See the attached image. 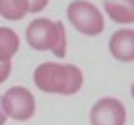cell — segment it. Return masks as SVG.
<instances>
[{"label": "cell", "instance_id": "6da1fadb", "mask_svg": "<svg viewBox=\"0 0 134 125\" xmlns=\"http://www.w3.org/2000/svg\"><path fill=\"white\" fill-rule=\"evenodd\" d=\"M37 89L47 93L74 95L82 89L84 75L77 65L44 62L34 72Z\"/></svg>", "mask_w": 134, "mask_h": 125}, {"label": "cell", "instance_id": "7a4b0ae2", "mask_svg": "<svg viewBox=\"0 0 134 125\" xmlns=\"http://www.w3.org/2000/svg\"><path fill=\"white\" fill-rule=\"evenodd\" d=\"M25 40L34 50H52L57 58L65 57L67 37L62 22H52L49 18H35L25 30Z\"/></svg>", "mask_w": 134, "mask_h": 125}, {"label": "cell", "instance_id": "3957f363", "mask_svg": "<svg viewBox=\"0 0 134 125\" xmlns=\"http://www.w3.org/2000/svg\"><path fill=\"white\" fill-rule=\"evenodd\" d=\"M67 18L84 35H99L104 30V17L99 8L87 0H74L67 7Z\"/></svg>", "mask_w": 134, "mask_h": 125}, {"label": "cell", "instance_id": "277c9868", "mask_svg": "<svg viewBox=\"0 0 134 125\" xmlns=\"http://www.w3.org/2000/svg\"><path fill=\"white\" fill-rule=\"evenodd\" d=\"M2 112L14 120H29L35 114V98L25 87H12L0 98Z\"/></svg>", "mask_w": 134, "mask_h": 125}, {"label": "cell", "instance_id": "5b68a950", "mask_svg": "<svg viewBox=\"0 0 134 125\" xmlns=\"http://www.w3.org/2000/svg\"><path fill=\"white\" fill-rule=\"evenodd\" d=\"M91 125H124L126 107L121 100L106 97L91 108Z\"/></svg>", "mask_w": 134, "mask_h": 125}, {"label": "cell", "instance_id": "8992f818", "mask_svg": "<svg viewBox=\"0 0 134 125\" xmlns=\"http://www.w3.org/2000/svg\"><path fill=\"white\" fill-rule=\"evenodd\" d=\"M109 50L112 57L119 62H132L134 60V32L131 28L117 30L112 33L109 40Z\"/></svg>", "mask_w": 134, "mask_h": 125}, {"label": "cell", "instance_id": "52a82bcc", "mask_svg": "<svg viewBox=\"0 0 134 125\" xmlns=\"http://www.w3.org/2000/svg\"><path fill=\"white\" fill-rule=\"evenodd\" d=\"M104 8L109 18L117 23L134 22V2L132 0H104Z\"/></svg>", "mask_w": 134, "mask_h": 125}, {"label": "cell", "instance_id": "ba28073f", "mask_svg": "<svg viewBox=\"0 0 134 125\" xmlns=\"http://www.w3.org/2000/svg\"><path fill=\"white\" fill-rule=\"evenodd\" d=\"M20 45L19 35L8 27H0V62H10Z\"/></svg>", "mask_w": 134, "mask_h": 125}, {"label": "cell", "instance_id": "9c48e42d", "mask_svg": "<svg viewBox=\"0 0 134 125\" xmlns=\"http://www.w3.org/2000/svg\"><path fill=\"white\" fill-rule=\"evenodd\" d=\"M29 12L27 0H0V15L7 20H20Z\"/></svg>", "mask_w": 134, "mask_h": 125}, {"label": "cell", "instance_id": "30bf717a", "mask_svg": "<svg viewBox=\"0 0 134 125\" xmlns=\"http://www.w3.org/2000/svg\"><path fill=\"white\" fill-rule=\"evenodd\" d=\"M27 2H29V12L30 14H37V12L44 10L47 7L49 0H27Z\"/></svg>", "mask_w": 134, "mask_h": 125}, {"label": "cell", "instance_id": "8fae6325", "mask_svg": "<svg viewBox=\"0 0 134 125\" xmlns=\"http://www.w3.org/2000/svg\"><path fill=\"white\" fill-rule=\"evenodd\" d=\"M12 70V62H0V83H3L10 77Z\"/></svg>", "mask_w": 134, "mask_h": 125}, {"label": "cell", "instance_id": "7c38bea8", "mask_svg": "<svg viewBox=\"0 0 134 125\" xmlns=\"http://www.w3.org/2000/svg\"><path fill=\"white\" fill-rule=\"evenodd\" d=\"M0 98H2V97H0ZM5 122H7V117L2 112V105H0V125H5Z\"/></svg>", "mask_w": 134, "mask_h": 125}]
</instances>
